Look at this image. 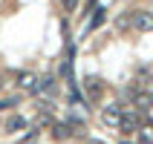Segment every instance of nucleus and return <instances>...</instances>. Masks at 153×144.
<instances>
[{"mask_svg":"<svg viewBox=\"0 0 153 144\" xmlns=\"http://www.w3.org/2000/svg\"><path fill=\"white\" fill-rule=\"evenodd\" d=\"M139 124H142V118H139L136 112H121V118H119V133L121 136H130V133H136L139 130Z\"/></svg>","mask_w":153,"mask_h":144,"instance_id":"obj_1","label":"nucleus"},{"mask_svg":"<svg viewBox=\"0 0 153 144\" xmlns=\"http://www.w3.org/2000/svg\"><path fill=\"white\" fill-rule=\"evenodd\" d=\"M133 29L136 32H153V15L150 12H133Z\"/></svg>","mask_w":153,"mask_h":144,"instance_id":"obj_2","label":"nucleus"},{"mask_svg":"<svg viewBox=\"0 0 153 144\" xmlns=\"http://www.w3.org/2000/svg\"><path fill=\"white\" fill-rule=\"evenodd\" d=\"M119 118H121V104H107V107L101 110V121L107 124V127H116Z\"/></svg>","mask_w":153,"mask_h":144,"instance_id":"obj_3","label":"nucleus"},{"mask_svg":"<svg viewBox=\"0 0 153 144\" xmlns=\"http://www.w3.org/2000/svg\"><path fill=\"white\" fill-rule=\"evenodd\" d=\"M17 86L35 95L38 92V75H32V72H17Z\"/></svg>","mask_w":153,"mask_h":144,"instance_id":"obj_4","label":"nucleus"},{"mask_svg":"<svg viewBox=\"0 0 153 144\" xmlns=\"http://www.w3.org/2000/svg\"><path fill=\"white\" fill-rule=\"evenodd\" d=\"M84 86H87L90 101H95V98L101 95V78H98V75H87V78H84Z\"/></svg>","mask_w":153,"mask_h":144,"instance_id":"obj_5","label":"nucleus"},{"mask_svg":"<svg viewBox=\"0 0 153 144\" xmlns=\"http://www.w3.org/2000/svg\"><path fill=\"white\" fill-rule=\"evenodd\" d=\"M55 89H58V81H55V75H43V78H38V92H41V95H55Z\"/></svg>","mask_w":153,"mask_h":144,"instance_id":"obj_6","label":"nucleus"},{"mask_svg":"<svg viewBox=\"0 0 153 144\" xmlns=\"http://www.w3.org/2000/svg\"><path fill=\"white\" fill-rule=\"evenodd\" d=\"M26 124H29V121H26L23 115H9L6 118V133H20Z\"/></svg>","mask_w":153,"mask_h":144,"instance_id":"obj_7","label":"nucleus"},{"mask_svg":"<svg viewBox=\"0 0 153 144\" xmlns=\"http://www.w3.org/2000/svg\"><path fill=\"white\" fill-rule=\"evenodd\" d=\"M90 29H98V26H104V20H107V9L104 6H98V9H93V12H90Z\"/></svg>","mask_w":153,"mask_h":144,"instance_id":"obj_8","label":"nucleus"},{"mask_svg":"<svg viewBox=\"0 0 153 144\" xmlns=\"http://www.w3.org/2000/svg\"><path fill=\"white\" fill-rule=\"evenodd\" d=\"M72 136V130H69V124L64 121V124H52V138H58V141H64V138Z\"/></svg>","mask_w":153,"mask_h":144,"instance_id":"obj_9","label":"nucleus"},{"mask_svg":"<svg viewBox=\"0 0 153 144\" xmlns=\"http://www.w3.org/2000/svg\"><path fill=\"white\" fill-rule=\"evenodd\" d=\"M139 141L153 144V124H139Z\"/></svg>","mask_w":153,"mask_h":144,"instance_id":"obj_10","label":"nucleus"},{"mask_svg":"<svg viewBox=\"0 0 153 144\" xmlns=\"http://www.w3.org/2000/svg\"><path fill=\"white\" fill-rule=\"evenodd\" d=\"M67 124H69V130H72V136L84 130V118H81V115H75V112H72V115L67 118Z\"/></svg>","mask_w":153,"mask_h":144,"instance_id":"obj_11","label":"nucleus"},{"mask_svg":"<svg viewBox=\"0 0 153 144\" xmlns=\"http://www.w3.org/2000/svg\"><path fill=\"white\" fill-rule=\"evenodd\" d=\"M116 26H119V29H130V26H133V12L119 15V17H116Z\"/></svg>","mask_w":153,"mask_h":144,"instance_id":"obj_12","label":"nucleus"},{"mask_svg":"<svg viewBox=\"0 0 153 144\" xmlns=\"http://www.w3.org/2000/svg\"><path fill=\"white\" fill-rule=\"evenodd\" d=\"M20 144H38V130H29V133L20 138Z\"/></svg>","mask_w":153,"mask_h":144,"instance_id":"obj_13","label":"nucleus"},{"mask_svg":"<svg viewBox=\"0 0 153 144\" xmlns=\"http://www.w3.org/2000/svg\"><path fill=\"white\" fill-rule=\"evenodd\" d=\"M61 6H64V12H75V9H78V0H61Z\"/></svg>","mask_w":153,"mask_h":144,"instance_id":"obj_14","label":"nucleus"},{"mask_svg":"<svg viewBox=\"0 0 153 144\" xmlns=\"http://www.w3.org/2000/svg\"><path fill=\"white\" fill-rule=\"evenodd\" d=\"M87 144H104V141H95V138H90V141H87Z\"/></svg>","mask_w":153,"mask_h":144,"instance_id":"obj_15","label":"nucleus"},{"mask_svg":"<svg viewBox=\"0 0 153 144\" xmlns=\"http://www.w3.org/2000/svg\"><path fill=\"white\" fill-rule=\"evenodd\" d=\"M0 92H3V75H0Z\"/></svg>","mask_w":153,"mask_h":144,"instance_id":"obj_16","label":"nucleus"},{"mask_svg":"<svg viewBox=\"0 0 153 144\" xmlns=\"http://www.w3.org/2000/svg\"><path fill=\"white\" fill-rule=\"evenodd\" d=\"M121 144H133V141H127V138H124V141H121Z\"/></svg>","mask_w":153,"mask_h":144,"instance_id":"obj_17","label":"nucleus"}]
</instances>
